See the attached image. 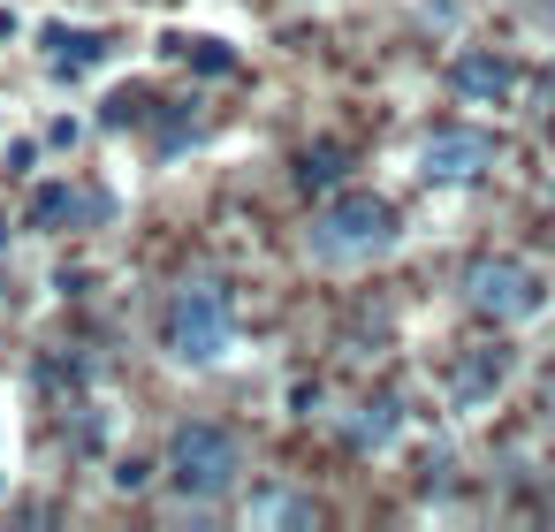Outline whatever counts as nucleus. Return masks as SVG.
Masks as SVG:
<instances>
[{"label":"nucleus","instance_id":"6e6552de","mask_svg":"<svg viewBox=\"0 0 555 532\" xmlns=\"http://www.w3.org/2000/svg\"><path fill=\"white\" fill-rule=\"evenodd\" d=\"M502 380H509V350H502V342L472 350V358L456 365V411H479V403H487Z\"/></svg>","mask_w":555,"mask_h":532},{"label":"nucleus","instance_id":"7ed1b4c3","mask_svg":"<svg viewBox=\"0 0 555 532\" xmlns=\"http://www.w3.org/2000/svg\"><path fill=\"white\" fill-rule=\"evenodd\" d=\"M160 471H168V486L183 502H221L236 486V471H244V441L229 426H214V418H191V426L168 433V464Z\"/></svg>","mask_w":555,"mask_h":532},{"label":"nucleus","instance_id":"ddd939ff","mask_svg":"<svg viewBox=\"0 0 555 532\" xmlns=\"http://www.w3.org/2000/svg\"><path fill=\"white\" fill-rule=\"evenodd\" d=\"M145 115H153V100H145V92H115L100 122H107V130H122V122H145Z\"/></svg>","mask_w":555,"mask_h":532},{"label":"nucleus","instance_id":"2eb2a0df","mask_svg":"<svg viewBox=\"0 0 555 532\" xmlns=\"http://www.w3.org/2000/svg\"><path fill=\"white\" fill-rule=\"evenodd\" d=\"M115 486H122V494L153 486V464H145V456H122V464H115Z\"/></svg>","mask_w":555,"mask_h":532},{"label":"nucleus","instance_id":"0eeeda50","mask_svg":"<svg viewBox=\"0 0 555 532\" xmlns=\"http://www.w3.org/2000/svg\"><path fill=\"white\" fill-rule=\"evenodd\" d=\"M396 433H403V403H396V395H365V403L343 418V441H350L358 456H380Z\"/></svg>","mask_w":555,"mask_h":532},{"label":"nucleus","instance_id":"f8f14e48","mask_svg":"<svg viewBox=\"0 0 555 532\" xmlns=\"http://www.w3.org/2000/svg\"><path fill=\"white\" fill-rule=\"evenodd\" d=\"M183 62H198L206 77H229V69H236V54H229L221 39H183Z\"/></svg>","mask_w":555,"mask_h":532},{"label":"nucleus","instance_id":"f03ea898","mask_svg":"<svg viewBox=\"0 0 555 532\" xmlns=\"http://www.w3.org/2000/svg\"><path fill=\"white\" fill-rule=\"evenodd\" d=\"M160 342H168L176 365H221V358L236 350V297H229V282H214V274L183 282V289L168 297Z\"/></svg>","mask_w":555,"mask_h":532},{"label":"nucleus","instance_id":"423d86ee","mask_svg":"<svg viewBox=\"0 0 555 532\" xmlns=\"http://www.w3.org/2000/svg\"><path fill=\"white\" fill-rule=\"evenodd\" d=\"M449 85H456L472 107H502V100L517 92V69H509L502 54H456V62H449Z\"/></svg>","mask_w":555,"mask_h":532},{"label":"nucleus","instance_id":"9d476101","mask_svg":"<svg viewBox=\"0 0 555 532\" xmlns=\"http://www.w3.org/2000/svg\"><path fill=\"white\" fill-rule=\"evenodd\" d=\"M343 183V145H305L297 153V191H335Z\"/></svg>","mask_w":555,"mask_h":532},{"label":"nucleus","instance_id":"f257e3e1","mask_svg":"<svg viewBox=\"0 0 555 532\" xmlns=\"http://www.w3.org/2000/svg\"><path fill=\"white\" fill-rule=\"evenodd\" d=\"M396 236H403V213H396L380 191H343V198H327V206L312 213V229H305L312 259H327V267L388 259V251H396Z\"/></svg>","mask_w":555,"mask_h":532},{"label":"nucleus","instance_id":"39448f33","mask_svg":"<svg viewBox=\"0 0 555 532\" xmlns=\"http://www.w3.org/2000/svg\"><path fill=\"white\" fill-rule=\"evenodd\" d=\"M487 168H494V138H487V130H434V138L418 145V176L441 183V191L479 183Z\"/></svg>","mask_w":555,"mask_h":532},{"label":"nucleus","instance_id":"20e7f679","mask_svg":"<svg viewBox=\"0 0 555 532\" xmlns=\"http://www.w3.org/2000/svg\"><path fill=\"white\" fill-rule=\"evenodd\" d=\"M464 304L494 327H517V320H540L547 312V274L525 267V259H472L464 267Z\"/></svg>","mask_w":555,"mask_h":532},{"label":"nucleus","instance_id":"dca6fc26","mask_svg":"<svg viewBox=\"0 0 555 532\" xmlns=\"http://www.w3.org/2000/svg\"><path fill=\"white\" fill-rule=\"evenodd\" d=\"M547 517H555V502H547Z\"/></svg>","mask_w":555,"mask_h":532},{"label":"nucleus","instance_id":"4468645a","mask_svg":"<svg viewBox=\"0 0 555 532\" xmlns=\"http://www.w3.org/2000/svg\"><path fill=\"white\" fill-rule=\"evenodd\" d=\"M251 517H312V502H297V494H259Z\"/></svg>","mask_w":555,"mask_h":532},{"label":"nucleus","instance_id":"1a4fd4ad","mask_svg":"<svg viewBox=\"0 0 555 532\" xmlns=\"http://www.w3.org/2000/svg\"><path fill=\"white\" fill-rule=\"evenodd\" d=\"M47 62H54L62 77H77V69H92V62H107V31H69V24H54V31H47Z\"/></svg>","mask_w":555,"mask_h":532},{"label":"nucleus","instance_id":"9b49d317","mask_svg":"<svg viewBox=\"0 0 555 532\" xmlns=\"http://www.w3.org/2000/svg\"><path fill=\"white\" fill-rule=\"evenodd\" d=\"M85 213V198L69 191V183H47L39 198H31V229H62V221H77Z\"/></svg>","mask_w":555,"mask_h":532}]
</instances>
